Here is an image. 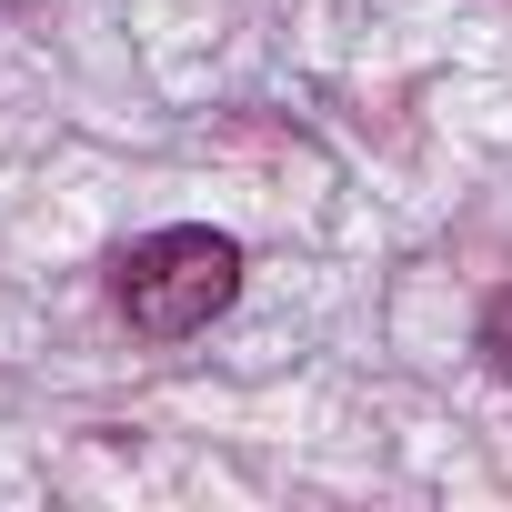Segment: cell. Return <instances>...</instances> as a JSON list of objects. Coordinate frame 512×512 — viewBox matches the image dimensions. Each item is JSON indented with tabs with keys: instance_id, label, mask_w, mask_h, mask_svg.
<instances>
[{
	"instance_id": "obj_1",
	"label": "cell",
	"mask_w": 512,
	"mask_h": 512,
	"mask_svg": "<svg viewBox=\"0 0 512 512\" xmlns=\"http://www.w3.org/2000/svg\"><path fill=\"white\" fill-rule=\"evenodd\" d=\"M121 312H131V332H151V342H191L201 322H221L231 312V292H241V241L231 231H151V241H131L121 251Z\"/></svg>"
},
{
	"instance_id": "obj_2",
	"label": "cell",
	"mask_w": 512,
	"mask_h": 512,
	"mask_svg": "<svg viewBox=\"0 0 512 512\" xmlns=\"http://www.w3.org/2000/svg\"><path fill=\"white\" fill-rule=\"evenodd\" d=\"M482 342H492V362H502V372H512V292H502V302H492V322H482Z\"/></svg>"
}]
</instances>
